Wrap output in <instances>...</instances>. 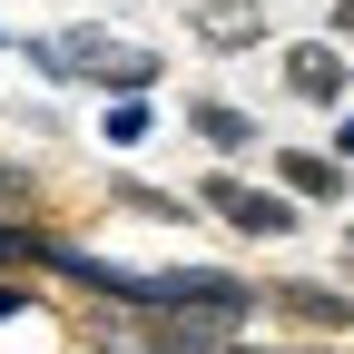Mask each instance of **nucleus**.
I'll list each match as a JSON object with an SVG mask.
<instances>
[{
  "label": "nucleus",
  "mask_w": 354,
  "mask_h": 354,
  "mask_svg": "<svg viewBox=\"0 0 354 354\" xmlns=\"http://www.w3.org/2000/svg\"><path fill=\"white\" fill-rule=\"evenodd\" d=\"M187 197H197L207 227H227L236 246H266V256H276V246H305V227H315V216H305L266 167H197Z\"/></svg>",
  "instance_id": "f257e3e1"
},
{
  "label": "nucleus",
  "mask_w": 354,
  "mask_h": 354,
  "mask_svg": "<svg viewBox=\"0 0 354 354\" xmlns=\"http://www.w3.org/2000/svg\"><path fill=\"white\" fill-rule=\"evenodd\" d=\"M148 315H197V325H227V335H266V276H246L227 256L148 266Z\"/></svg>",
  "instance_id": "f03ea898"
},
{
  "label": "nucleus",
  "mask_w": 354,
  "mask_h": 354,
  "mask_svg": "<svg viewBox=\"0 0 354 354\" xmlns=\"http://www.w3.org/2000/svg\"><path fill=\"white\" fill-rule=\"evenodd\" d=\"M266 335L354 344V286L344 276H266Z\"/></svg>",
  "instance_id": "7ed1b4c3"
},
{
  "label": "nucleus",
  "mask_w": 354,
  "mask_h": 354,
  "mask_svg": "<svg viewBox=\"0 0 354 354\" xmlns=\"http://www.w3.org/2000/svg\"><path fill=\"white\" fill-rule=\"evenodd\" d=\"M266 59H276V88H286V109H315V118L354 109V50H344V39L305 30V39H276Z\"/></svg>",
  "instance_id": "20e7f679"
},
{
  "label": "nucleus",
  "mask_w": 354,
  "mask_h": 354,
  "mask_svg": "<svg viewBox=\"0 0 354 354\" xmlns=\"http://www.w3.org/2000/svg\"><path fill=\"white\" fill-rule=\"evenodd\" d=\"M177 128L207 148V167H256L266 148H276V128H266L246 99H227V88H187V99H177Z\"/></svg>",
  "instance_id": "39448f33"
},
{
  "label": "nucleus",
  "mask_w": 354,
  "mask_h": 354,
  "mask_svg": "<svg viewBox=\"0 0 354 354\" xmlns=\"http://www.w3.org/2000/svg\"><path fill=\"white\" fill-rule=\"evenodd\" d=\"M256 167L276 177V187H286L305 216H354V167H344L325 138H276V148H266Z\"/></svg>",
  "instance_id": "423d86ee"
},
{
  "label": "nucleus",
  "mask_w": 354,
  "mask_h": 354,
  "mask_svg": "<svg viewBox=\"0 0 354 354\" xmlns=\"http://www.w3.org/2000/svg\"><path fill=\"white\" fill-rule=\"evenodd\" d=\"M177 30L207 59H256L276 50V0H177Z\"/></svg>",
  "instance_id": "0eeeda50"
},
{
  "label": "nucleus",
  "mask_w": 354,
  "mask_h": 354,
  "mask_svg": "<svg viewBox=\"0 0 354 354\" xmlns=\"http://www.w3.org/2000/svg\"><path fill=\"white\" fill-rule=\"evenodd\" d=\"M99 207L128 216V227H177V236L207 227L197 197H187V187H167V177H148V167H99Z\"/></svg>",
  "instance_id": "6e6552de"
},
{
  "label": "nucleus",
  "mask_w": 354,
  "mask_h": 354,
  "mask_svg": "<svg viewBox=\"0 0 354 354\" xmlns=\"http://www.w3.org/2000/svg\"><path fill=\"white\" fill-rule=\"evenodd\" d=\"M158 128H167V99H88V138H99L109 167L148 158V148H158Z\"/></svg>",
  "instance_id": "1a4fd4ad"
},
{
  "label": "nucleus",
  "mask_w": 354,
  "mask_h": 354,
  "mask_svg": "<svg viewBox=\"0 0 354 354\" xmlns=\"http://www.w3.org/2000/svg\"><path fill=\"white\" fill-rule=\"evenodd\" d=\"M88 99H167V50L158 39H128V50L88 79Z\"/></svg>",
  "instance_id": "9d476101"
},
{
  "label": "nucleus",
  "mask_w": 354,
  "mask_h": 354,
  "mask_svg": "<svg viewBox=\"0 0 354 354\" xmlns=\"http://www.w3.org/2000/svg\"><path fill=\"white\" fill-rule=\"evenodd\" d=\"M0 216H59V177L39 167V148H0Z\"/></svg>",
  "instance_id": "9b49d317"
},
{
  "label": "nucleus",
  "mask_w": 354,
  "mask_h": 354,
  "mask_svg": "<svg viewBox=\"0 0 354 354\" xmlns=\"http://www.w3.org/2000/svg\"><path fill=\"white\" fill-rule=\"evenodd\" d=\"M10 59H20L30 88H50V99H88V79H79V59L59 50V30H20V39H10Z\"/></svg>",
  "instance_id": "f8f14e48"
},
{
  "label": "nucleus",
  "mask_w": 354,
  "mask_h": 354,
  "mask_svg": "<svg viewBox=\"0 0 354 354\" xmlns=\"http://www.w3.org/2000/svg\"><path fill=\"white\" fill-rule=\"evenodd\" d=\"M69 216H0V276H39V256Z\"/></svg>",
  "instance_id": "ddd939ff"
},
{
  "label": "nucleus",
  "mask_w": 354,
  "mask_h": 354,
  "mask_svg": "<svg viewBox=\"0 0 354 354\" xmlns=\"http://www.w3.org/2000/svg\"><path fill=\"white\" fill-rule=\"evenodd\" d=\"M59 50H69V59H79V79H99V69H109V59H118V50H128V39H118V30H109V20H59Z\"/></svg>",
  "instance_id": "4468645a"
},
{
  "label": "nucleus",
  "mask_w": 354,
  "mask_h": 354,
  "mask_svg": "<svg viewBox=\"0 0 354 354\" xmlns=\"http://www.w3.org/2000/svg\"><path fill=\"white\" fill-rule=\"evenodd\" d=\"M10 138H30V148L59 138V109H50V99H10Z\"/></svg>",
  "instance_id": "2eb2a0df"
},
{
  "label": "nucleus",
  "mask_w": 354,
  "mask_h": 354,
  "mask_svg": "<svg viewBox=\"0 0 354 354\" xmlns=\"http://www.w3.org/2000/svg\"><path fill=\"white\" fill-rule=\"evenodd\" d=\"M325 148H335V158L354 167V109H335V118H325Z\"/></svg>",
  "instance_id": "dca6fc26"
},
{
  "label": "nucleus",
  "mask_w": 354,
  "mask_h": 354,
  "mask_svg": "<svg viewBox=\"0 0 354 354\" xmlns=\"http://www.w3.org/2000/svg\"><path fill=\"white\" fill-rule=\"evenodd\" d=\"M325 39H344V50H354V0H325Z\"/></svg>",
  "instance_id": "f3484780"
},
{
  "label": "nucleus",
  "mask_w": 354,
  "mask_h": 354,
  "mask_svg": "<svg viewBox=\"0 0 354 354\" xmlns=\"http://www.w3.org/2000/svg\"><path fill=\"white\" fill-rule=\"evenodd\" d=\"M335 266H344V286H354V216H335Z\"/></svg>",
  "instance_id": "a211bd4d"
},
{
  "label": "nucleus",
  "mask_w": 354,
  "mask_h": 354,
  "mask_svg": "<svg viewBox=\"0 0 354 354\" xmlns=\"http://www.w3.org/2000/svg\"><path fill=\"white\" fill-rule=\"evenodd\" d=\"M69 354H118V344H88V335H79V344H69Z\"/></svg>",
  "instance_id": "6ab92c4d"
},
{
  "label": "nucleus",
  "mask_w": 354,
  "mask_h": 354,
  "mask_svg": "<svg viewBox=\"0 0 354 354\" xmlns=\"http://www.w3.org/2000/svg\"><path fill=\"white\" fill-rule=\"evenodd\" d=\"M10 39H20V30H10V20H0V59H10Z\"/></svg>",
  "instance_id": "aec40b11"
}]
</instances>
